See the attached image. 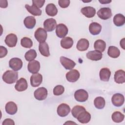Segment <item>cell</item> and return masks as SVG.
Here are the masks:
<instances>
[{
  "mask_svg": "<svg viewBox=\"0 0 125 125\" xmlns=\"http://www.w3.org/2000/svg\"><path fill=\"white\" fill-rule=\"evenodd\" d=\"M46 13L49 16H55L58 13V9L53 3L48 4L45 7Z\"/></svg>",
  "mask_w": 125,
  "mask_h": 125,
  "instance_id": "27",
  "label": "cell"
},
{
  "mask_svg": "<svg viewBox=\"0 0 125 125\" xmlns=\"http://www.w3.org/2000/svg\"><path fill=\"white\" fill-rule=\"evenodd\" d=\"M7 54V49L2 46H0V58H2L6 56Z\"/></svg>",
  "mask_w": 125,
  "mask_h": 125,
  "instance_id": "41",
  "label": "cell"
},
{
  "mask_svg": "<svg viewBox=\"0 0 125 125\" xmlns=\"http://www.w3.org/2000/svg\"><path fill=\"white\" fill-rule=\"evenodd\" d=\"M89 45V42L87 39H81L78 41L76 45V47L79 51H84L88 49Z\"/></svg>",
  "mask_w": 125,
  "mask_h": 125,
  "instance_id": "23",
  "label": "cell"
},
{
  "mask_svg": "<svg viewBox=\"0 0 125 125\" xmlns=\"http://www.w3.org/2000/svg\"><path fill=\"white\" fill-rule=\"evenodd\" d=\"M8 6V2L7 0H0V6L1 8H5Z\"/></svg>",
  "mask_w": 125,
  "mask_h": 125,
  "instance_id": "43",
  "label": "cell"
},
{
  "mask_svg": "<svg viewBox=\"0 0 125 125\" xmlns=\"http://www.w3.org/2000/svg\"><path fill=\"white\" fill-rule=\"evenodd\" d=\"M124 115L120 111H115L111 116L112 120L115 123L122 122L124 119Z\"/></svg>",
  "mask_w": 125,
  "mask_h": 125,
  "instance_id": "34",
  "label": "cell"
},
{
  "mask_svg": "<svg viewBox=\"0 0 125 125\" xmlns=\"http://www.w3.org/2000/svg\"><path fill=\"white\" fill-rule=\"evenodd\" d=\"M17 36L13 33H10L7 35L4 40L5 43L9 47H15L17 44Z\"/></svg>",
  "mask_w": 125,
  "mask_h": 125,
  "instance_id": "13",
  "label": "cell"
},
{
  "mask_svg": "<svg viewBox=\"0 0 125 125\" xmlns=\"http://www.w3.org/2000/svg\"><path fill=\"white\" fill-rule=\"evenodd\" d=\"M39 50L42 56L46 57H48L50 56L49 46L46 42L40 43Z\"/></svg>",
  "mask_w": 125,
  "mask_h": 125,
  "instance_id": "26",
  "label": "cell"
},
{
  "mask_svg": "<svg viewBox=\"0 0 125 125\" xmlns=\"http://www.w3.org/2000/svg\"><path fill=\"white\" fill-rule=\"evenodd\" d=\"M99 75L101 81L107 82L109 81L110 77L111 71L108 68H103L100 71Z\"/></svg>",
  "mask_w": 125,
  "mask_h": 125,
  "instance_id": "24",
  "label": "cell"
},
{
  "mask_svg": "<svg viewBox=\"0 0 125 125\" xmlns=\"http://www.w3.org/2000/svg\"><path fill=\"white\" fill-rule=\"evenodd\" d=\"M80 76V73L77 70L72 69L66 74L65 77L68 82L74 83L79 79Z\"/></svg>",
  "mask_w": 125,
  "mask_h": 125,
  "instance_id": "10",
  "label": "cell"
},
{
  "mask_svg": "<svg viewBox=\"0 0 125 125\" xmlns=\"http://www.w3.org/2000/svg\"><path fill=\"white\" fill-rule=\"evenodd\" d=\"M73 44V39L69 37H66L62 38L61 41V45L64 49H69L70 48Z\"/></svg>",
  "mask_w": 125,
  "mask_h": 125,
  "instance_id": "25",
  "label": "cell"
},
{
  "mask_svg": "<svg viewBox=\"0 0 125 125\" xmlns=\"http://www.w3.org/2000/svg\"><path fill=\"white\" fill-rule=\"evenodd\" d=\"M21 44L24 48H31L33 45L32 40L28 37H23L21 39Z\"/></svg>",
  "mask_w": 125,
  "mask_h": 125,
  "instance_id": "37",
  "label": "cell"
},
{
  "mask_svg": "<svg viewBox=\"0 0 125 125\" xmlns=\"http://www.w3.org/2000/svg\"><path fill=\"white\" fill-rule=\"evenodd\" d=\"M86 57L92 61H97L101 60L103 57V54L102 52L99 51L93 50L87 53Z\"/></svg>",
  "mask_w": 125,
  "mask_h": 125,
  "instance_id": "18",
  "label": "cell"
},
{
  "mask_svg": "<svg viewBox=\"0 0 125 125\" xmlns=\"http://www.w3.org/2000/svg\"><path fill=\"white\" fill-rule=\"evenodd\" d=\"M99 2H101L102 4H107L108 3H110L111 2V0H99Z\"/></svg>",
  "mask_w": 125,
  "mask_h": 125,
  "instance_id": "45",
  "label": "cell"
},
{
  "mask_svg": "<svg viewBox=\"0 0 125 125\" xmlns=\"http://www.w3.org/2000/svg\"><path fill=\"white\" fill-rule=\"evenodd\" d=\"M45 0H32V3L33 5L36 6L38 8H41L45 2Z\"/></svg>",
  "mask_w": 125,
  "mask_h": 125,
  "instance_id": "40",
  "label": "cell"
},
{
  "mask_svg": "<svg viewBox=\"0 0 125 125\" xmlns=\"http://www.w3.org/2000/svg\"><path fill=\"white\" fill-rule=\"evenodd\" d=\"M5 109L6 112L10 115H14L18 110L17 104L13 102H9L6 103Z\"/></svg>",
  "mask_w": 125,
  "mask_h": 125,
  "instance_id": "21",
  "label": "cell"
},
{
  "mask_svg": "<svg viewBox=\"0 0 125 125\" xmlns=\"http://www.w3.org/2000/svg\"><path fill=\"white\" fill-rule=\"evenodd\" d=\"M34 96L35 99L38 100H44L47 98V90L45 87H39L34 91Z\"/></svg>",
  "mask_w": 125,
  "mask_h": 125,
  "instance_id": "5",
  "label": "cell"
},
{
  "mask_svg": "<svg viewBox=\"0 0 125 125\" xmlns=\"http://www.w3.org/2000/svg\"><path fill=\"white\" fill-rule=\"evenodd\" d=\"M81 12L84 16L88 18L93 17L96 14L95 9L91 6H86L82 8Z\"/></svg>",
  "mask_w": 125,
  "mask_h": 125,
  "instance_id": "19",
  "label": "cell"
},
{
  "mask_svg": "<svg viewBox=\"0 0 125 125\" xmlns=\"http://www.w3.org/2000/svg\"><path fill=\"white\" fill-rule=\"evenodd\" d=\"M57 113L60 117H65L70 112V108L66 104L62 103L60 104L57 107Z\"/></svg>",
  "mask_w": 125,
  "mask_h": 125,
  "instance_id": "8",
  "label": "cell"
},
{
  "mask_svg": "<svg viewBox=\"0 0 125 125\" xmlns=\"http://www.w3.org/2000/svg\"><path fill=\"white\" fill-rule=\"evenodd\" d=\"M94 104L97 109H103L105 104L104 99L102 97H97L94 101Z\"/></svg>",
  "mask_w": 125,
  "mask_h": 125,
  "instance_id": "33",
  "label": "cell"
},
{
  "mask_svg": "<svg viewBox=\"0 0 125 125\" xmlns=\"http://www.w3.org/2000/svg\"><path fill=\"white\" fill-rule=\"evenodd\" d=\"M2 125H15V123L14 122V121L13 120H12L11 119H5L2 123Z\"/></svg>",
  "mask_w": 125,
  "mask_h": 125,
  "instance_id": "42",
  "label": "cell"
},
{
  "mask_svg": "<svg viewBox=\"0 0 125 125\" xmlns=\"http://www.w3.org/2000/svg\"><path fill=\"white\" fill-rule=\"evenodd\" d=\"M64 91V88L62 85H56L53 89V94L54 95L59 96L62 95Z\"/></svg>",
  "mask_w": 125,
  "mask_h": 125,
  "instance_id": "38",
  "label": "cell"
},
{
  "mask_svg": "<svg viewBox=\"0 0 125 125\" xmlns=\"http://www.w3.org/2000/svg\"><path fill=\"white\" fill-rule=\"evenodd\" d=\"M28 87V84L26 80L23 78H20L17 82L15 85L16 90L19 92H21L25 90Z\"/></svg>",
  "mask_w": 125,
  "mask_h": 125,
  "instance_id": "17",
  "label": "cell"
},
{
  "mask_svg": "<svg viewBox=\"0 0 125 125\" xmlns=\"http://www.w3.org/2000/svg\"><path fill=\"white\" fill-rule=\"evenodd\" d=\"M23 23L27 28L32 29L36 25V21L34 17L28 16L24 19Z\"/></svg>",
  "mask_w": 125,
  "mask_h": 125,
  "instance_id": "28",
  "label": "cell"
},
{
  "mask_svg": "<svg viewBox=\"0 0 125 125\" xmlns=\"http://www.w3.org/2000/svg\"><path fill=\"white\" fill-rule=\"evenodd\" d=\"M27 68L29 72L32 74L37 73L40 69V63L38 61H32L28 63Z\"/></svg>",
  "mask_w": 125,
  "mask_h": 125,
  "instance_id": "15",
  "label": "cell"
},
{
  "mask_svg": "<svg viewBox=\"0 0 125 125\" xmlns=\"http://www.w3.org/2000/svg\"><path fill=\"white\" fill-rule=\"evenodd\" d=\"M125 101L124 96L123 94L120 93H116L114 94L111 98V102L112 104L117 107L122 106Z\"/></svg>",
  "mask_w": 125,
  "mask_h": 125,
  "instance_id": "9",
  "label": "cell"
},
{
  "mask_svg": "<svg viewBox=\"0 0 125 125\" xmlns=\"http://www.w3.org/2000/svg\"><path fill=\"white\" fill-rule=\"evenodd\" d=\"M114 81L117 83H123L125 82V72L123 70H118L114 74Z\"/></svg>",
  "mask_w": 125,
  "mask_h": 125,
  "instance_id": "22",
  "label": "cell"
},
{
  "mask_svg": "<svg viewBox=\"0 0 125 125\" xmlns=\"http://www.w3.org/2000/svg\"><path fill=\"white\" fill-rule=\"evenodd\" d=\"M34 36L39 42H44L47 39V32L42 28H38L35 32Z\"/></svg>",
  "mask_w": 125,
  "mask_h": 125,
  "instance_id": "2",
  "label": "cell"
},
{
  "mask_svg": "<svg viewBox=\"0 0 125 125\" xmlns=\"http://www.w3.org/2000/svg\"><path fill=\"white\" fill-rule=\"evenodd\" d=\"M22 64V62L21 59L18 58H12L9 62V67L16 71H18L21 68Z\"/></svg>",
  "mask_w": 125,
  "mask_h": 125,
  "instance_id": "6",
  "label": "cell"
},
{
  "mask_svg": "<svg viewBox=\"0 0 125 125\" xmlns=\"http://www.w3.org/2000/svg\"><path fill=\"white\" fill-rule=\"evenodd\" d=\"M85 109L83 106L80 105H76L73 107L71 110V113L72 116L77 119L78 115L82 111L85 110Z\"/></svg>",
  "mask_w": 125,
  "mask_h": 125,
  "instance_id": "36",
  "label": "cell"
},
{
  "mask_svg": "<svg viewBox=\"0 0 125 125\" xmlns=\"http://www.w3.org/2000/svg\"><path fill=\"white\" fill-rule=\"evenodd\" d=\"M112 15L111 10L108 7L101 8L97 12L98 16L100 19L104 20H106L110 18Z\"/></svg>",
  "mask_w": 125,
  "mask_h": 125,
  "instance_id": "4",
  "label": "cell"
},
{
  "mask_svg": "<svg viewBox=\"0 0 125 125\" xmlns=\"http://www.w3.org/2000/svg\"><path fill=\"white\" fill-rule=\"evenodd\" d=\"M113 22L117 26H123L125 22V16L121 14H117L113 18Z\"/></svg>",
  "mask_w": 125,
  "mask_h": 125,
  "instance_id": "30",
  "label": "cell"
},
{
  "mask_svg": "<svg viewBox=\"0 0 125 125\" xmlns=\"http://www.w3.org/2000/svg\"><path fill=\"white\" fill-rule=\"evenodd\" d=\"M43 26L46 31L51 32L53 31L55 28H56V21L53 18H49L46 19L43 22Z\"/></svg>",
  "mask_w": 125,
  "mask_h": 125,
  "instance_id": "11",
  "label": "cell"
},
{
  "mask_svg": "<svg viewBox=\"0 0 125 125\" xmlns=\"http://www.w3.org/2000/svg\"><path fill=\"white\" fill-rule=\"evenodd\" d=\"M94 47L95 50L103 52L106 48V43L103 40H98L95 42Z\"/></svg>",
  "mask_w": 125,
  "mask_h": 125,
  "instance_id": "32",
  "label": "cell"
},
{
  "mask_svg": "<svg viewBox=\"0 0 125 125\" xmlns=\"http://www.w3.org/2000/svg\"><path fill=\"white\" fill-rule=\"evenodd\" d=\"M42 82V76L40 73L33 74L30 77V84L33 87L39 86Z\"/></svg>",
  "mask_w": 125,
  "mask_h": 125,
  "instance_id": "14",
  "label": "cell"
},
{
  "mask_svg": "<svg viewBox=\"0 0 125 125\" xmlns=\"http://www.w3.org/2000/svg\"><path fill=\"white\" fill-rule=\"evenodd\" d=\"M25 7L29 13L31 14L34 16H40L42 14V10L34 5L30 6L28 4H26L25 5Z\"/></svg>",
  "mask_w": 125,
  "mask_h": 125,
  "instance_id": "29",
  "label": "cell"
},
{
  "mask_svg": "<svg viewBox=\"0 0 125 125\" xmlns=\"http://www.w3.org/2000/svg\"><path fill=\"white\" fill-rule=\"evenodd\" d=\"M77 119L81 123L87 124L91 119V115L88 112L85 110L78 115Z\"/></svg>",
  "mask_w": 125,
  "mask_h": 125,
  "instance_id": "16",
  "label": "cell"
},
{
  "mask_svg": "<svg viewBox=\"0 0 125 125\" xmlns=\"http://www.w3.org/2000/svg\"><path fill=\"white\" fill-rule=\"evenodd\" d=\"M3 81L7 83L12 84L15 83L18 78V73L14 70H7L2 77Z\"/></svg>",
  "mask_w": 125,
  "mask_h": 125,
  "instance_id": "1",
  "label": "cell"
},
{
  "mask_svg": "<svg viewBox=\"0 0 125 125\" xmlns=\"http://www.w3.org/2000/svg\"><path fill=\"white\" fill-rule=\"evenodd\" d=\"M74 98L78 102H84L88 98V94L86 90L80 89L75 91L74 93Z\"/></svg>",
  "mask_w": 125,
  "mask_h": 125,
  "instance_id": "3",
  "label": "cell"
},
{
  "mask_svg": "<svg viewBox=\"0 0 125 125\" xmlns=\"http://www.w3.org/2000/svg\"><path fill=\"white\" fill-rule=\"evenodd\" d=\"M125 38H123L120 41V46L122 47L123 49H125Z\"/></svg>",
  "mask_w": 125,
  "mask_h": 125,
  "instance_id": "44",
  "label": "cell"
},
{
  "mask_svg": "<svg viewBox=\"0 0 125 125\" xmlns=\"http://www.w3.org/2000/svg\"><path fill=\"white\" fill-rule=\"evenodd\" d=\"M108 55L112 58H117L120 55V50L114 46H110L107 50Z\"/></svg>",
  "mask_w": 125,
  "mask_h": 125,
  "instance_id": "31",
  "label": "cell"
},
{
  "mask_svg": "<svg viewBox=\"0 0 125 125\" xmlns=\"http://www.w3.org/2000/svg\"><path fill=\"white\" fill-rule=\"evenodd\" d=\"M76 124V123H73V122H71V121H70H70H68L67 122L65 123L64 124L65 125V124Z\"/></svg>",
  "mask_w": 125,
  "mask_h": 125,
  "instance_id": "46",
  "label": "cell"
},
{
  "mask_svg": "<svg viewBox=\"0 0 125 125\" xmlns=\"http://www.w3.org/2000/svg\"><path fill=\"white\" fill-rule=\"evenodd\" d=\"M60 61L62 65L67 70L72 69L76 65V63L73 61L64 56H61Z\"/></svg>",
  "mask_w": 125,
  "mask_h": 125,
  "instance_id": "7",
  "label": "cell"
},
{
  "mask_svg": "<svg viewBox=\"0 0 125 125\" xmlns=\"http://www.w3.org/2000/svg\"><path fill=\"white\" fill-rule=\"evenodd\" d=\"M68 28L67 26L62 23L59 24L56 26V33L57 37L60 38H63L68 33Z\"/></svg>",
  "mask_w": 125,
  "mask_h": 125,
  "instance_id": "12",
  "label": "cell"
},
{
  "mask_svg": "<svg viewBox=\"0 0 125 125\" xmlns=\"http://www.w3.org/2000/svg\"><path fill=\"white\" fill-rule=\"evenodd\" d=\"M102 30V26L96 22H91L89 26V31L93 35L99 34Z\"/></svg>",
  "mask_w": 125,
  "mask_h": 125,
  "instance_id": "20",
  "label": "cell"
},
{
  "mask_svg": "<svg viewBox=\"0 0 125 125\" xmlns=\"http://www.w3.org/2000/svg\"><path fill=\"white\" fill-rule=\"evenodd\" d=\"M58 3L60 6L62 8H65L67 7L70 4L69 0H59L58 1Z\"/></svg>",
  "mask_w": 125,
  "mask_h": 125,
  "instance_id": "39",
  "label": "cell"
},
{
  "mask_svg": "<svg viewBox=\"0 0 125 125\" xmlns=\"http://www.w3.org/2000/svg\"><path fill=\"white\" fill-rule=\"evenodd\" d=\"M37 55V52L34 49H30L26 52L24 57L27 61L31 62L36 58Z\"/></svg>",
  "mask_w": 125,
  "mask_h": 125,
  "instance_id": "35",
  "label": "cell"
}]
</instances>
